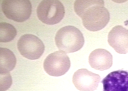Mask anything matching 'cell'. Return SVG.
Returning a JSON list of instances; mask_svg holds the SVG:
<instances>
[{
    "instance_id": "3957f363",
    "label": "cell",
    "mask_w": 128,
    "mask_h": 91,
    "mask_svg": "<svg viewBox=\"0 0 128 91\" xmlns=\"http://www.w3.org/2000/svg\"><path fill=\"white\" fill-rule=\"evenodd\" d=\"M38 17L46 24L53 25L60 23L65 14L64 5L57 0H44L38 7Z\"/></svg>"
},
{
    "instance_id": "4fadbf2b",
    "label": "cell",
    "mask_w": 128,
    "mask_h": 91,
    "mask_svg": "<svg viewBox=\"0 0 128 91\" xmlns=\"http://www.w3.org/2000/svg\"><path fill=\"white\" fill-rule=\"evenodd\" d=\"M0 69V91H5L10 88L12 84V76L9 71L2 69Z\"/></svg>"
},
{
    "instance_id": "8fae6325",
    "label": "cell",
    "mask_w": 128,
    "mask_h": 91,
    "mask_svg": "<svg viewBox=\"0 0 128 91\" xmlns=\"http://www.w3.org/2000/svg\"><path fill=\"white\" fill-rule=\"evenodd\" d=\"M0 69L9 71L13 70L16 66V60L12 51L9 49L0 47Z\"/></svg>"
},
{
    "instance_id": "5b68a950",
    "label": "cell",
    "mask_w": 128,
    "mask_h": 91,
    "mask_svg": "<svg viewBox=\"0 0 128 91\" xmlns=\"http://www.w3.org/2000/svg\"><path fill=\"white\" fill-rule=\"evenodd\" d=\"M71 65L70 58L67 54L62 51H57L46 57L44 63V68L49 75L59 77L67 73Z\"/></svg>"
},
{
    "instance_id": "52a82bcc",
    "label": "cell",
    "mask_w": 128,
    "mask_h": 91,
    "mask_svg": "<svg viewBox=\"0 0 128 91\" xmlns=\"http://www.w3.org/2000/svg\"><path fill=\"white\" fill-rule=\"evenodd\" d=\"M100 76L86 69H81L74 73L73 83L81 91H93L98 89L101 80Z\"/></svg>"
},
{
    "instance_id": "6da1fadb",
    "label": "cell",
    "mask_w": 128,
    "mask_h": 91,
    "mask_svg": "<svg viewBox=\"0 0 128 91\" xmlns=\"http://www.w3.org/2000/svg\"><path fill=\"white\" fill-rule=\"evenodd\" d=\"M104 6L103 0H78L74 3V8L82 19L84 27L96 32L104 29L110 21V13Z\"/></svg>"
},
{
    "instance_id": "7c38bea8",
    "label": "cell",
    "mask_w": 128,
    "mask_h": 91,
    "mask_svg": "<svg viewBox=\"0 0 128 91\" xmlns=\"http://www.w3.org/2000/svg\"><path fill=\"white\" fill-rule=\"evenodd\" d=\"M0 41L2 43L12 41L17 35L16 28L10 24L5 22L0 23Z\"/></svg>"
},
{
    "instance_id": "277c9868",
    "label": "cell",
    "mask_w": 128,
    "mask_h": 91,
    "mask_svg": "<svg viewBox=\"0 0 128 91\" xmlns=\"http://www.w3.org/2000/svg\"><path fill=\"white\" fill-rule=\"evenodd\" d=\"M1 5L6 17L15 21L24 22L31 15L32 6L28 0H4Z\"/></svg>"
},
{
    "instance_id": "ba28073f",
    "label": "cell",
    "mask_w": 128,
    "mask_h": 91,
    "mask_svg": "<svg viewBox=\"0 0 128 91\" xmlns=\"http://www.w3.org/2000/svg\"><path fill=\"white\" fill-rule=\"evenodd\" d=\"M102 82L104 91H128V72L123 70L112 71Z\"/></svg>"
},
{
    "instance_id": "30bf717a",
    "label": "cell",
    "mask_w": 128,
    "mask_h": 91,
    "mask_svg": "<svg viewBox=\"0 0 128 91\" xmlns=\"http://www.w3.org/2000/svg\"><path fill=\"white\" fill-rule=\"evenodd\" d=\"M88 61L92 68L98 70L109 69L113 64V57L107 50L104 49H96L90 54Z\"/></svg>"
},
{
    "instance_id": "7a4b0ae2",
    "label": "cell",
    "mask_w": 128,
    "mask_h": 91,
    "mask_svg": "<svg viewBox=\"0 0 128 91\" xmlns=\"http://www.w3.org/2000/svg\"><path fill=\"white\" fill-rule=\"evenodd\" d=\"M55 41L59 50L70 53L80 50L83 47L85 39L82 32L74 26H68L58 31Z\"/></svg>"
},
{
    "instance_id": "8992f818",
    "label": "cell",
    "mask_w": 128,
    "mask_h": 91,
    "mask_svg": "<svg viewBox=\"0 0 128 91\" xmlns=\"http://www.w3.org/2000/svg\"><path fill=\"white\" fill-rule=\"evenodd\" d=\"M18 50L22 55L31 60L38 59L45 50L43 42L37 36L32 34H26L21 36L18 44Z\"/></svg>"
},
{
    "instance_id": "9c48e42d",
    "label": "cell",
    "mask_w": 128,
    "mask_h": 91,
    "mask_svg": "<svg viewBox=\"0 0 128 91\" xmlns=\"http://www.w3.org/2000/svg\"><path fill=\"white\" fill-rule=\"evenodd\" d=\"M108 42L120 54L128 53V29L122 26H115L109 32Z\"/></svg>"
}]
</instances>
